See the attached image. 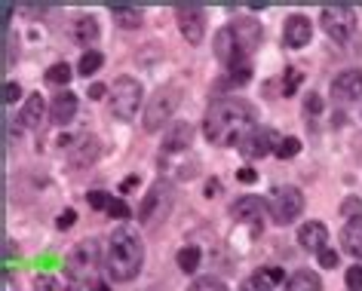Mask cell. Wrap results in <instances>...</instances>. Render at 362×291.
I'll use <instances>...</instances> for the list:
<instances>
[{"instance_id":"cell-5","label":"cell","mask_w":362,"mask_h":291,"mask_svg":"<svg viewBox=\"0 0 362 291\" xmlns=\"http://www.w3.org/2000/svg\"><path fill=\"white\" fill-rule=\"evenodd\" d=\"M141 105V86L132 77H120L111 89V114L117 120H132Z\"/></svg>"},{"instance_id":"cell-30","label":"cell","mask_w":362,"mask_h":291,"mask_svg":"<svg viewBox=\"0 0 362 291\" xmlns=\"http://www.w3.org/2000/svg\"><path fill=\"white\" fill-rule=\"evenodd\" d=\"M298 83H301V71H298V68H286V77H283V95H295Z\"/></svg>"},{"instance_id":"cell-17","label":"cell","mask_w":362,"mask_h":291,"mask_svg":"<svg viewBox=\"0 0 362 291\" xmlns=\"http://www.w3.org/2000/svg\"><path fill=\"white\" fill-rule=\"evenodd\" d=\"M194 138V129H191V123H178L175 129H172L166 135V141H163V150L166 153H175V150H185L187 144H191Z\"/></svg>"},{"instance_id":"cell-32","label":"cell","mask_w":362,"mask_h":291,"mask_svg":"<svg viewBox=\"0 0 362 291\" xmlns=\"http://www.w3.org/2000/svg\"><path fill=\"white\" fill-rule=\"evenodd\" d=\"M347 288L350 291H362V267H359V263L347 270Z\"/></svg>"},{"instance_id":"cell-7","label":"cell","mask_w":362,"mask_h":291,"mask_svg":"<svg viewBox=\"0 0 362 291\" xmlns=\"http://www.w3.org/2000/svg\"><path fill=\"white\" fill-rule=\"evenodd\" d=\"M267 208L276 224H292L295 218L304 212V194L298 187H276Z\"/></svg>"},{"instance_id":"cell-31","label":"cell","mask_w":362,"mask_h":291,"mask_svg":"<svg viewBox=\"0 0 362 291\" xmlns=\"http://www.w3.org/2000/svg\"><path fill=\"white\" fill-rule=\"evenodd\" d=\"M86 199H89V206H93V208H105V212H107V206H111L114 196H107L105 190H93V194H86Z\"/></svg>"},{"instance_id":"cell-11","label":"cell","mask_w":362,"mask_h":291,"mask_svg":"<svg viewBox=\"0 0 362 291\" xmlns=\"http://www.w3.org/2000/svg\"><path fill=\"white\" fill-rule=\"evenodd\" d=\"M310 34H313V25H310L307 16L295 13V16H288V19H286V28H283L286 47H292V49L307 47V43H310Z\"/></svg>"},{"instance_id":"cell-1","label":"cell","mask_w":362,"mask_h":291,"mask_svg":"<svg viewBox=\"0 0 362 291\" xmlns=\"http://www.w3.org/2000/svg\"><path fill=\"white\" fill-rule=\"evenodd\" d=\"M255 129L252 126V107L240 98H218L209 111H206V120H203V135L209 138L212 144H240L246 135Z\"/></svg>"},{"instance_id":"cell-2","label":"cell","mask_w":362,"mask_h":291,"mask_svg":"<svg viewBox=\"0 0 362 291\" xmlns=\"http://www.w3.org/2000/svg\"><path fill=\"white\" fill-rule=\"evenodd\" d=\"M144 263V245L139 239V233L132 227H117L107 245V276L114 282H129L132 276H139Z\"/></svg>"},{"instance_id":"cell-19","label":"cell","mask_w":362,"mask_h":291,"mask_svg":"<svg viewBox=\"0 0 362 291\" xmlns=\"http://www.w3.org/2000/svg\"><path fill=\"white\" fill-rule=\"evenodd\" d=\"M74 40L80 43V47H93V43L98 40V25L93 16H80V19L74 22Z\"/></svg>"},{"instance_id":"cell-20","label":"cell","mask_w":362,"mask_h":291,"mask_svg":"<svg viewBox=\"0 0 362 291\" xmlns=\"http://www.w3.org/2000/svg\"><path fill=\"white\" fill-rule=\"evenodd\" d=\"M40 117H43V98H40V93L28 95V102H25L22 114H19V123L25 126V129H34V126H40Z\"/></svg>"},{"instance_id":"cell-33","label":"cell","mask_w":362,"mask_h":291,"mask_svg":"<svg viewBox=\"0 0 362 291\" xmlns=\"http://www.w3.org/2000/svg\"><path fill=\"white\" fill-rule=\"evenodd\" d=\"M74 221H77V212H74V208H65V212L56 218V227H59V230H68V227H74Z\"/></svg>"},{"instance_id":"cell-23","label":"cell","mask_w":362,"mask_h":291,"mask_svg":"<svg viewBox=\"0 0 362 291\" xmlns=\"http://www.w3.org/2000/svg\"><path fill=\"white\" fill-rule=\"evenodd\" d=\"M111 16L123 28H139L141 25V10H135V6H111Z\"/></svg>"},{"instance_id":"cell-4","label":"cell","mask_w":362,"mask_h":291,"mask_svg":"<svg viewBox=\"0 0 362 291\" xmlns=\"http://www.w3.org/2000/svg\"><path fill=\"white\" fill-rule=\"evenodd\" d=\"M178 102H181V89L178 86H160L157 93L151 95L148 107H144V129L157 132L163 126V120H169L172 117V111L178 107Z\"/></svg>"},{"instance_id":"cell-41","label":"cell","mask_w":362,"mask_h":291,"mask_svg":"<svg viewBox=\"0 0 362 291\" xmlns=\"http://www.w3.org/2000/svg\"><path fill=\"white\" fill-rule=\"evenodd\" d=\"M218 190H221V184H218V181H206V196H215V194H218Z\"/></svg>"},{"instance_id":"cell-24","label":"cell","mask_w":362,"mask_h":291,"mask_svg":"<svg viewBox=\"0 0 362 291\" xmlns=\"http://www.w3.org/2000/svg\"><path fill=\"white\" fill-rule=\"evenodd\" d=\"M175 261L185 273H194L197 267H200V249H197V245H185V249L175 254Z\"/></svg>"},{"instance_id":"cell-43","label":"cell","mask_w":362,"mask_h":291,"mask_svg":"<svg viewBox=\"0 0 362 291\" xmlns=\"http://www.w3.org/2000/svg\"><path fill=\"white\" fill-rule=\"evenodd\" d=\"M350 212H362V206L356 203V199H350V203L344 206V215H350Z\"/></svg>"},{"instance_id":"cell-29","label":"cell","mask_w":362,"mask_h":291,"mask_svg":"<svg viewBox=\"0 0 362 291\" xmlns=\"http://www.w3.org/2000/svg\"><path fill=\"white\" fill-rule=\"evenodd\" d=\"M95 157H98V141H95V138H86V141H83V150H80L71 162H74V166H83V162L95 160Z\"/></svg>"},{"instance_id":"cell-14","label":"cell","mask_w":362,"mask_h":291,"mask_svg":"<svg viewBox=\"0 0 362 291\" xmlns=\"http://www.w3.org/2000/svg\"><path fill=\"white\" fill-rule=\"evenodd\" d=\"M74 114H77V95L74 93H62V95H56L52 98V107H49V120L56 123V126H65V123H71L74 120Z\"/></svg>"},{"instance_id":"cell-15","label":"cell","mask_w":362,"mask_h":291,"mask_svg":"<svg viewBox=\"0 0 362 291\" xmlns=\"http://www.w3.org/2000/svg\"><path fill=\"white\" fill-rule=\"evenodd\" d=\"M230 215L243 224H255V221H261V215H264V203H261V196H240L237 203L230 206Z\"/></svg>"},{"instance_id":"cell-13","label":"cell","mask_w":362,"mask_h":291,"mask_svg":"<svg viewBox=\"0 0 362 291\" xmlns=\"http://www.w3.org/2000/svg\"><path fill=\"white\" fill-rule=\"evenodd\" d=\"M298 242H301L307 251L322 254L325 242H329V230H325V224H320V221H307L301 230H298Z\"/></svg>"},{"instance_id":"cell-28","label":"cell","mask_w":362,"mask_h":291,"mask_svg":"<svg viewBox=\"0 0 362 291\" xmlns=\"http://www.w3.org/2000/svg\"><path fill=\"white\" fill-rule=\"evenodd\" d=\"M187 291H228V285H224L221 279H215V276H200Z\"/></svg>"},{"instance_id":"cell-3","label":"cell","mask_w":362,"mask_h":291,"mask_svg":"<svg viewBox=\"0 0 362 291\" xmlns=\"http://www.w3.org/2000/svg\"><path fill=\"white\" fill-rule=\"evenodd\" d=\"M320 22H322V31L329 34L334 43H350L353 37H356V13L344 4L322 6Z\"/></svg>"},{"instance_id":"cell-18","label":"cell","mask_w":362,"mask_h":291,"mask_svg":"<svg viewBox=\"0 0 362 291\" xmlns=\"http://www.w3.org/2000/svg\"><path fill=\"white\" fill-rule=\"evenodd\" d=\"M279 279H283V270H258L255 276H249L243 282L240 291H270V285Z\"/></svg>"},{"instance_id":"cell-37","label":"cell","mask_w":362,"mask_h":291,"mask_svg":"<svg viewBox=\"0 0 362 291\" xmlns=\"http://www.w3.org/2000/svg\"><path fill=\"white\" fill-rule=\"evenodd\" d=\"M320 263H322V267H329V270H334V267H338V251H334V249H325V251L320 254Z\"/></svg>"},{"instance_id":"cell-10","label":"cell","mask_w":362,"mask_h":291,"mask_svg":"<svg viewBox=\"0 0 362 291\" xmlns=\"http://www.w3.org/2000/svg\"><path fill=\"white\" fill-rule=\"evenodd\" d=\"M332 95H334V102H341V105L356 102L362 95V71H341V74L332 80Z\"/></svg>"},{"instance_id":"cell-12","label":"cell","mask_w":362,"mask_h":291,"mask_svg":"<svg viewBox=\"0 0 362 291\" xmlns=\"http://www.w3.org/2000/svg\"><path fill=\"white\" fill-rule=\"evenodd\" d=\"M230 31H233V37H237L240 49L246 52V56H252L255 47L261 43V22H255V19H237V22H230Z\"/></svg>"},{"instance_id":"cell-9","label":"cell","mask_w":362,"mask_h":291,"mask_svg":"<svg viewBox=\"0 0 362 291\" xmlns=\"http://www.w3.org/2000/svg\"><path fill=\"white\" fill-rule=\"evenodd\" d=\"M276 132L274 129H261V126H255L246 138L240 141V150H243V157H249V160H258V157H267V153H276Z\"/></svg>"},{"instance_id":"cell-26","label":"cell","mask_w":362,"mask_h":291,"mask_svg":"<svg viewBox=\"0 0 362 291\" xmlns=\"http://www.w3.org/2000/svg\"><path fill=\"white\" fill-rule=\"evenodd\" d=\"M98 68H102V52H95V49H86L83 56H80V61H77V71H80L83 77L95 74Z\"/></svg>"},{"instance_id":"cell-35","label":"cell","mask_w":362,"mask_h":291,"mask_svg":"<svg viewBox=\"0 0 362 291\" xmlns=\"http://www.w3.org/2000/svg\"><path fill=\"white\" fill-rule=\"evenodd\" d=\"M19 98H22V89H19V83H6V86H4V102H6V105L19 102Z\"/></svg>"},{"instance_id":"cell-39","label":"cell","mask_w":362,"mask_h":291,"mask_svg":"<svg viewBox=\"0 0 362 291\" xmlns=\"http://www.w3.org/2000/svg\"><path fill=\"white\" fill-rule=\"evenodd\" d=\"M237 178L243 181V184H252V181H255L258 175H255V172H252V169H240V172H237Z\"/></svg>"},{"instance_id":"cell-8","label":"cell","mask_w":362,"mask_h":291,"mask_svg":"<svg viewBox=\"0 0 362 291\" xmlns=\"http://www.w3.org/2000/svg\"><path fill=\"white\" fill-rule=\"evenodd\" d=\"M175 19H178V31L185 34L187 43H200L206 34V13L197 4H178L175 6Z\"/></svg>"},{"instance_id":"cell-27","label":"cell","mask_w":362,"mask_h":291,"mask_svg":"<svg viewBox=\"0 0 362 291\" xmlns=\"http://www.w3.org/2000/svg\"><path fill=\"white\" fill-rule=\"evenodd\" d=\"M298 150H301V141H298L295 135H288V138H279V144H276V157L279 160H292Z\"/></svg>"},{"instance_id":"cell-21","label":"cell","mask_w":362,"mask_h":291,"mask_svg":"<svg viewBox=\"0 0 362 291\" xmlns=\"http://www.w3.org/2000/svg\"><path fill=\"white\" fill-rule=\"evenodd\" d=\"M166 194H169V184H166V181H157V184L151 187V194L144 196V203H141V208H139V218H141L144 224L153 221V206H157V203H160V199L166 196Z\"/></svg>"},{"instance_id":"cell-25","label":"cell","mask_w":362,"mask_h":291,"mask_svg":"<svg viewBox=\"0 0 362 291\" xmlns=\"http://www.w3.org/2000/svg\"><path fill=\"white\" fill-rule=\"evenodd\" d=\"M71 65L68 61H56L49 71H47V83H52V86H68V80H71Z\"/></svg>"},{"instance_id":"cell-38","label":"cell","mask_w":362,"mask_h":291,"mask_svg":"<svg viewBox=\"0 0 362 291\" xmlns=\"http://www.w3.org/2000/svg\"><path fill=\"white\" fill-rule=\"evenodd\" d=\"M304 111H307V114H320V111H322V98H320V95H307Z\"/></svg>"},{"instance_id":"cell-22","label":"cell","mask_w":362,"mask_h":291,"mask_svg":"<svg viewBox=\"0 0 362 291\" xmlns=\"http://www.w3.org/2000/svg\"><path fill=\"white\" fill-rule=\"evenodd\" d=\"M286 291H322V282L310 270H298L295 276L286 282Z\"/></svg>"},{"instance_id":"cell-34","label":"cell","mask_w":362,"mask_h":291,"mask_svg":"<svg viewBox=\"0 0 362 291\" xmlns=\"http://www.w3.org/2000/svg\"><path fill=\"white\" fill-rule=\"evenodd\" d=\"M107 215H111V218H129V206H126L123 199H111V206H107Z\"/></svg>"},{"instance_id":"cell-6","label":"cell","mask_w":362,"mask_h":291,"mask_svg":"<svg viewBox=\"0 0 362 291\" xmlns=\"http://www.w3.org/2000/svg\"><path fill=\"white\" fill-rule=\"evenodd\" d=\"M98 267V242L95 239H86V242H77L74 249L68 251L65 258V273L74 282H83L95 273Z\"/></svg>"},{"instance_id":"cell-36","label":"cell","mask_w":362,"mask_h":291,"mask_svg":"<svg viewBox=\"0 0 362 291\" xmlns=\"http://www.w3.org/2000/svg\"><path fill=\"white\" fill-rule=\"evenodd\" d=\"M34 291H62V288H59V282H56V279L40 276L37 282H34Z\"/></svg>"},{"instance_id":"cell-42","label":"cell","mask_w":362,"mask_h":291,"mask_svg":"<svg viewBox=\"0 0 362 291\" xmlns=\"http://www.w3.org/2000/svg\"><path fill=\"white\" fill-rule=\"evenodd\" d=\"M135 184H139V175H129V178H126V181H123V187H120V190H123V194H126V190H132Z\"/></svg>"},{"instance_id":"cell-44","label":"cell","mask_w":362,"mask_h":291,"mask_svg":"<svg viewBox=\"0 0 362 291\" xmlns=\"http://www.w3.org/2000/svg\"><path fill=\"white\" fill-rule=\"evenodd\" d=\"M93 291H111V288H107V285H95Z\"/></svg>"},{"instance_id":"cell-16","label":"cell","mask_w":362,"mask_h":291,"mask_svg":"<svg viewBox=\"0 0 362 291\" xmlns=\"http://www.w3.org/2000/svg\"><path fill=\"white\" fill-rule=\"evenodd\" d=\"M341 242H344V251L347 254L362 258V215L347 221V227H344V233H341Z\"/></svg>"},{"instance_id":"cell-40","label":"cell","mask_w":362,"mask_h":291,"mask_svg":"<svg viewBox=\"0 0 362 291\" xmlns=\"http://www.w3.org/2000/svg\"><path fill=\"white\" fill-rule=\"evenodd\" d=\"M105 93H107V89H105L102 83H93V86H89V98H105Z\"/></svg>"}]
</instances>
